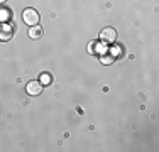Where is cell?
Masks as SVG:
<instances>
[{"label": "cell", "mask_w": 159, "mask_h": 152, "mask_svg": "<svg viewBox=\"0 0 159 152\" xmlns=\"http://www.w3.org/2000/svg\"><path fill=\"white\" fill-rule=\"evenodd\" d=\"M100 61H102V64H112L113 63V54H102Z\"/></svg>", "instance_id": "7"}, {"label": "cell", "mask_w": 159, "mask_h": 152, "mask_svg": "<svg viewBox=\"0 0 159 152\" xmlns=\"http://www.w3.org/2000/svg\"><path fill=\"white\" fill-rule=\"evenodd\" d=\"M14 36V25H10L9 22H0V41L7 42Z\"/></svg>", "instance_id": "3"}, {"label": "cell", "mask_w": 159, "mask_h": 152, "mask_svg": "<svg viewBox=\"0 0 159 152\" xmlns=\"http://www.w3.org/2000/svg\"><path fill=\"white\" fill-rule=\"evenodd\" d=\"M10 19V10L9 9H0V22H7Z\"/></svg>", "instance_id": "6"}, {"label": "cell", "mask_w": 159, "mask_h": 152, "mask_svg": "<svg viewBox=\"0 0 159 152\" xmlns=\"http://www.w3.org/2000/svg\"><path fill=\"white\" fill-rule=\"evenodd\" d=\"M51 74H49V73H43V74H41V85H43V86H46V85H49V83H51Z\"/></svg>", "instance_id": "8"}, {"label": "cell", "mask_w": 159, "mask_h": 152, "mask_svg": "<svg viewBox=\"0 0 159 152\" xmlns=\"http://www.w3.org/2000/svg\"><path fill=\"white\" fill-rule=\"evenodd\" d=\"M41 36H43V27H39V25H32V27L29 29V37H31V39H39Z\"/></svg>", "instance_id": "5"}, {"label": "cell", "mask_w": 159, "mask_h": 152, "mask_svg": "<svg viewBox=\"0 0 159 152\" xmlns=\"http://www.w3.org/2000/svg\"><path fill=\"white\" fill-rule=\"evenodd\" d=\"M88 51L92 52V54L95 52V42H90V46H88Z\"/></svg>", "instance_id": "9"}, {"label": "cell", "mask_w": 159, "mask_h": 152, "mask_svg": "<svg viewBox=\"0 0 159 152\" xmlns=\"http://www.w3.org/2000/svg\"><path fill=\"white\" fill-rule=\"evenodd\" d=\"M100 41L105 44H113L117 41V30L113 27H105L100 32Z\"/></svg>", "instance_id": "2"}, {"label": "cell", "mask_w": 159, "mask_h": 152, "mask_svg": "<svg viewBox=\"0 0 159 152\" xmlns=\"http://www.w3.org/2000/svg\"><path fill=\"white\" fill-rule=\"evenodd\" d=\"M25 91H27V95H31V96H37V95H41V91H43V85H41V81H36V79L27 81Z\"/></svg>", "instance_id": "4"}, {"label": "cell", "mask_w": 159, "mask_h": 152, "mask_svg": "<svg viewBox=\"0 0 159 152\" xmlns=\"http://www.w3.org/2000/svg\"><path fill=\"white\" fill-rule=\"evenodd\" d=\"M7 2V0H0V3H5Z\"/></svg>", "instance_id": "10"}, {"label": "cell", "mask_w": 159, "mask_h": 152, "mask_svg": "<svg viewBox=\"0 0 159 152\" xmlns=\"http://www.w3.org/2000/svg\"><path fill=\"white\" fill-rule=\"evenodd\" d=\"M22 20L25 22L27 25H37L39 24V14H37V10L34 9H25L24 12H22Z\"/></svg>", "instance_id": "1"}]
</instances>
